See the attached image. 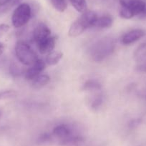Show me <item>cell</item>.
Masks as SVG:
<instances>
[{"instance_id": "obj_10", "label": "cell", "mask_w": 146, "mask_h": 146, "mask_svg": "<svg viewBox=\"0 0 146 146\" xmlns=\"http://www.w3.org/2000/svg\"><path fill=\"white\" fill-rule=\"evenodd\" d=\"M98 17L97 14L93 11H85L78 19L85 27L86 29H88L90 27H93L94 24Z\"/></svg>"}, {"instance_id": "obj_8", "label": "cell", "mask_w": 146, "mask_h": 146, "mask_svg": "<svg viewBox=\"0 0 146 146\" xmlns=\"http://www.w3.org/2000/svg\"><path fill=\"white\" fill-rule=\"evenodd\" d=\"M145 34V31L141 29H133L123 35L121 39V42L125 45H129L143 37Z\"/></svg>"}, {"instance_id": "obj_14", "label": "cell", "mask_w": 146, "mask_h": 146, "mask_svg": "<svg viewBox=\"0 0 146 146\" xmlns=\"http://www.w3.org/2000/svg\"><path fill=\"white\" fill-rule=\"evenodd\" d=\"M50 82V76L47 75H40L32 80V87L35 89H40L47 85Z\"/></svg>"}, {"instance_id": "obj_21", "label": "cell", "mask_w": 146, "mask_h": 146, "mask_svg": "<svg viewBox=\"0 0 146 146\" xmlns=\"http://www.w3.org/2000/svg\"><path fill=\"white\" fill-rule=\"evenodd\" d=\"M17 96V92L14 90H5L0 92V100L10 98H15Z\"/></svg>"}, {"instance_id": "obj_26", "label": "cell", "mask_w": 146, "mask_h": 146, "mask_svg": "<svg viewBox=\"0 0 146 146\" xmlns=\"http://www.w3.org/2000/svg\"><path fill=\"white\" fill-rule=\"evenodd\" d=\"M12 1V0H0V6H5Z\"/></svg>"}, {"instance_id": "obj_5", "label": "cell", "mask_w": 146, "mask_h": 146, "mask_svg": "<svg viewBox=\"0 0 146 146\" xmlns=\"http://www.w3.org/2000/svg\"><path fill=\"white\" fill-rule=\"evenodd\" d=\"M76 133L72 129L66 124H60L56 125L52 130L54 137L58 140L59 143L62 145H68V143L71 137Z\"/></svg>"}, {"instance_id": "obj_4", "label": "cell", "mask_w": 146, "mask_h": 146, "mask_svg": "<svg viewBox=\"0 0 146 146\" xmlns=\"http://www.w3.org/2000/svg\"><path fill=\"white\" fill-rule=\"evenodd\" d=\"M32 15V9L28 4L19 5L14 11L12 17V25L15 27L20 28L29 21Z\"/></svg>"}, {"instance_id": "obj_24", "label": "cell", "mask_w": 146, "mask_h": 146, "mask_svg": "<svg viewBox=\"0 0 146 146\" xmlns=\"http://www.w3.org/2000/svg\"><path fill=\"white\" fill-rule=\"evenodd\" d=\"M9 26L6 24H2L0 25V38L2 37L9 30Z\"/></svg>"}, {"instance_id": "obj_9", "label": "cell", "mask_w": 146, "mask_h": 146, "mask_svg": "<svg viewBox=\"0 0 146 146\" xmlns=\"http://www.w3.org/2000/svg\"><path fill=\"white\" fill-rule=\"evenodd\" d=\"M56 40H57V37L55 36H51L47 40L40 42V44H36L39 52L42 54H47V53L49 54L50 52H52L55 47Z\"/></svg>"}, {"instance_id": "obj_29", "label": "cell", "mask_w": 146, "mask_h": 146, "mask_svg": "<svg viewBox=\"0 0 146 146\" xmlns=\"http://www.w3.org/2000/svg\"><path fill=\"white\" fill-rule=\"evenodd\" d=\"M0 117H1V112H0Z\"/></svg>"}, {"instance_id": "obj_17", "label": "cell", "mask_w": 146, "mask_h": 146, "mask_svg": "<svg viewBox=\"0 0 146 146\" xmlns=\"http://www.w3.org/2000/svg\"><path fill=\"white\" fill-rule=\"evenodd\" d=\"M105 101V98L102 94H98L95 95L90 101V108L94 110H98L102 106Z\"/></svg>"}, {"instance_id": "obj_15", "label": "cell", "mask_w": 146, "mask_h": 146, "mask_svg": "<svg viewBox=\"0 0 146 146\" xmlns=\"http://www.w3.org/2000/svg\"><path fill=\"white\" fill-rule=\"evenodd\" d=\"M133 57L137 62H143L146 58V43H142L136 48L133 54Z\"/></svg>"}, {"instance_id": "obj_18", "label": "cell", "mask_w": 146, "mask_h": 146, "mask_svg": "<svg viewBox=\"0 0 146 146\" xmlns=\"http://www.w3.org/2000/svg\"><path fill=\"white\" fill-rule=\"evenodd\" d=\"M75 9L79 12H85L87 11V4L85 0H70Z\"/></svg>"}, {"instance_id": "obj_25", "label": "cell", "mask_w": 146, "mask_h": 146, "mask_svg": "<svg viewBox=\"0 0 146 146\" xmlns=\"http://www.w3.org/2000/svg\"><path fill=\"white\" fill-rule=\"evenodd\" d=\"M136 69H137V71L141 72H146V60L144 62L143 61V62L138 64Z\"/></svg>"}, {"instance_id": "obj_2", "label": "cell", "mask_w": 146, "mask_h": 146, "mask_svg": "<svg viewBox=\"0 0 146 146\" xmlns=\"http://www.w3.org/2000/svg\"><path fill=\"white\" fill-rule=\"evenodd\" d=\"M120 16L129 19L137 16L140 19L146 18V0H122Z\"/></svg>"}, {"instance_id": "obj_11", "label": "cell", "mask_w": 146, "mask_h": 146, "mask_svg": "<svg viewBox=\"0 0 146 146\" xmlns=\"http://www.w3.org/2000/svg\"><path fill=\"white\" fill-rule=\"evenodd\" d=\"M113 24V17L110 15H105V16H102L101 17H98L95 24H94L93 27L106 29V28L111 27Z\"/></svg>"}, {"instance_id": "obj_3", "label": "cell", "mask_w": 146, "mask_h": 146, "mask_svg": "<svg viewBox=\"0 0 146 146\" xmlns=\"http://www.w3.org/2000/svg\"><path fill=\"white\" fill-rule=\"evenodd\" d=\"M15 54L18 60L25 65H32L38 60L37 55L29 44L23 41H19L15 46Z\"/></svg>"}, {"instance_id": "obj_1", "label": "cell", "mask_w": 146, "mask_h": 146, "mask_svg": "<svg viewBox=\"0 0 146 146\" xmlns=\"http://www.w3.org/2000/svg\"><path fill=\"white\" fill-rule=\"evenodd\" d=\"M115 40L106 36L97 41L90 50V56L95 62H101L111 55L115 48Z\"/></svg>"}, {"instance_id": "obj_27", "label": "cell", "mask_w": 146, "mask_h": 146, "mask_svg": "<svg viewBox=\"0 0 146 146\" xmlns=\"http://www.w3.org/2000/svg\"><path fill=\"white\" fill-rule=\"evenodd\" d=\"M4 49H5V47H4V44H2V43L0 42V56L2 55V53H3Z\"/></svg>"}, {"instance_id": "obj_12", "label": "cell", "mask_w": 146, "mask_h": 146, "mask_svg": "<svg viewBox=\"0 0 146 146\" xmlns=\"http://www.w3.org/2000/svg\"><path fill=\"white\" fill-rule=\"evenodd\" d=\"M85 30H86L85 27L78 19H77L75 22H74L71 25L68 33L70 36L75 37V36H78L80 35Z\"/></svg>"}, {"instance_id": "obj_7", "label": "cell", "mask_w": 146, "mask_h": 146, "mask_svg": "<svg viewBox=\"0 0 146 146\" xmlns=\"http://www.w3.org/2000/svg\"><path fill=\"white\" fill-rule=\"evenodd\" d=\"M46 64L42 60L38 59L25 72V78L27 80H33L35 78L40 75L45 69Z\"/></svg>"}, {"instance_id": "obj_16", "label": "cell", "mask_w": 146, "mask_h": 146, "mask_svg": "<svg viewBox=\"0 0 146 146\" xmlns=\"http://www.w3.org/2000/svg\"><path fill=\"white\" fill-rule=\"evenodd\" d=\"M63 57V53L61 52H51L46 57V62L49 65H55L60 61Z\"/></svg>"}, {"instance_id": "obj_13", "label": "cell", "mask_w": 146, "mask_h": 146, "mask_svg": "<svg viewBox=\"0 0 146 146\" xmlns=\"http://www.w3.org/2000/svg\"><path fill=\"white\" fill-rule=\"evenodd\" d=\"M102 89V85L97 80H88L82 85V90L89 92H95Z\"/></svg>"}, {"instance_id": "obj_6", "label": "cell", "mask_w": 146, "mask_h": 146, "mask_svg": "<svg viewBox=\"0 0 146 146\" xmlns=\"http://www.w3.org/2000/svg\"><path fill=\"white\" fill-rule=\"evenodd\" d=\"M50 36H51V30L44 23L39 24L35 29L32 35V38L36 44H40Z\"/></svg>"}, {"instance_id": "obj_20", "label": "cell", "mask_w": 146, "mask_h": 146, "mask_svg": "<svg viewBox=\"0 0 146 146\" xmlns=\"http://www.w3.org/2000/svg\"><path fill=\"white\" fill-rule=\"evenodd\" d=\"M51 3L56 10L60 12H63L66 10L67 7L66 0H51Z\"/></svg>"}, {"instance_id": "obj_28", "label": "cell", "mask_w": 146, "mask_h": 146, "mask_svg": "<svg viewBox=\"0 0 146 146\" xmlns=\"http://www.w3.org/2000/svg\"><path fill=\"white\" fill-rule=\"evenodd\" d=\"M115 1H117V2H119V3H120V2H121L122 0H115Z\"/></svg>"}, {"instance_id": "obj_19", "label": "cell", "mask_w": 146, "mask_h": 146, "mask_svg": "<svg viewBox=\"0 0 146 146\" xmlns=\"http://www.w3.org/2000/svg\"><path fill=\"white\" fill-rule=\"evenodd\" d=\"M53 137H54V136H53L52 133L46 132V133H43L40 134L37 137L36 141L39 144H47V143H50L52 141Z\"/></svg>"}, {"instance_id": "obj_23", "label": "cell", "mask_w": 146, "mask_h": 146, "mask_svg": "<svg viewBox=\"0 0 146 146\" xmlns=\"http://www.w3.org/2000/svg\"><path fill=\"white\" fill-rule=\"evenodd\" d=\"M140 123H141V120L140 119H133V120H130L129 122L128 127L130 129H135L137 126L140 125Z\"/></svg>"}, {"instance_id": "obj_22", "label": "cell", "mask_w": 146, "mask_h": 146, "mask_svg": "<svg viewBox=\"0 0 146 146\" xmlns=\"http://www.w3.org/2000/svg\"><path fill=\"white\" fill-rule=\"evenodd\" d=\"M10 72L11 74L14 76H17V75H19L21 73H22V70L19 68V67H18L16 64H13L11 65L10 67Z\"/></svg>"}]
</instances>
